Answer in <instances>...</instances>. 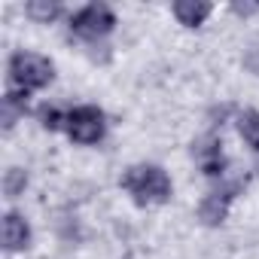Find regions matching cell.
I'll return each instance as SVG.
<instances>
[{
	"label": "cell",
	"instance_id": "5",
	"mask_svg": "<svg viewBox=\"0 0 259 259\" xmlns=\"http://www.w3.org/2000/svg\"><path fill=\"white\" fill-rule=\"evenodd\" d=\"M241 189H244V180H232V183H226V186L213 189V192H210V195L201 201V207H198L201 220H204L207 226H220V223L226 220V213H229V204H232V198H235Z\"/></svg>",
	"mask_w": 259,
	"mask_h": 259
},
{
	"label": "cell",
	"instance_id": "2",
	"mask_svg": "<svg viewBox=\"0 0 259 259\" xmlns=\"http://www.w3.org/2000/svg\"><path fill=\"white\" fill-rule=\"evenodd\" d=\"M10 76H13L16 89H25V92L43 89L52 79V61L43 55H34V52H16L10 61Z\"/></svg>",
	"mask_w": 259,
	"mask_h": 259
},
{
	"label": "cell",
	"instance_id": "4",
	"mask_svg": "<svg viewBox=\"0 0 259 259\" xmlns=\"http://www.w3.org/2000/svg\"><path fill=\"white\" fill-rule=\"evenodd\" d=\"M104 113L98 107H76L67 113V135L76 144H98L104 138Z\"/></svg>",
	"mask_w": 259,
	"mask_h": 259
},
{
	"label": "cell",
	"instance_id": "1",
	"mask_svg": "<svg viewBox=\"0 0 259 259\" xmlns=\"http://www.w3.org/2000/svg\"><path fill=\"white\" fill-rule=\"evenodd\" d=\"M122 186L138 204H162L171 195V180L159 165H135L122 177Z\"/></svg>",
	"mask_w": 259,
	"mask_h": 259
},
{
	"label": "cell",
	"instance_id": "10",
	"mask_svg": "<svg viewBox=\"0 0 259 259\" xmlns=\"http://www.w3.org/2000/svg\"><path fill=\"white\" fill-rule=\"evenodd\" d=\"M238 132H241V138L259 153V113H256V110H244V113L238 116Z\"/></svg>",
	"mask_w": 259,
	"mask_h": 259
},
{
	"label": "cell",
	"instance_id": "13",
	"mask_svg": "<svg viewBox=\"0 0 259 259\" xmlns=\"http://www.w3.org/2000/svg\"><path fill=\"white\" fill-rule=\"evenodd\" d=\"M40 119H43L46 128H52V132H55V128H61V125H67V116L58 113L55 107H43V110H40Z\"/></svg>",
	"mask_w": 259,
	"mask_h": 259
},
{
	"label": "cell",
	"instance_id": "14",
	"mask_svg": "<svg viewBox=\"0 0 259 259\" xmlns=\"http://www.w3.org/2000/svg\"><path fill=\"white\" fill-rule=\"evenodd\" d=\"M235 13H238V16H250V13H259V4H235Z\"/></svg>",
	"mask_w": 259,
	"mask_h": 259
},
{
	"label": "cell",
	"instance_id": "3",
	"mask_svg": "<svg viewBox=\"0 0 259 259\" xmlns=\"http://www.w3.org/2000/svg\"><path fill=\"white\" fill-rule=\"evenodd\" d=\"M116 25V16L104 7V4H92V7H82L79 13H73L70 19V31L79 37V40H101L113 31Z\"/></svg>",
	"mask_w": 259,
	"mask_h": 259
},
{
	"label": "cell",
	"instance_id": "12",
	"mask_svg": "<svg viewBox=\"0 0 259 259\" xmlns=\"http://www.w3.org/2000/svg\"><path fill=\"white\" fill-rule=\"evenodd\" d=\"M25 186H28L25 171H22V168H10V171H7V177H4V192H7L10 198H16V195H22V192H25Z\"/></svg>",
	"mask_w": 259,
	"mask_h": 259
},
{
	"label": "cell",
	"instance_id": "8",
	"mask_svg": "<svg viewBox=\"0 0 259 259\" xmlns=\"http://www.w3.org/2000/svg\"><path fill=\"white\" fill-rule=\"evenodd\" d=\"M174 16L180 25L186 28H198L207 16H210V4H195V0H180V4H174Z\"/></svg>",
	"mask_w": 259,
	"mask_h": 259
},
{
	"label": "cell",
	"instance_id": "11",
	"mask_svg": "<svg viewBox=\"0 0 259 259\" xmlns=\"http://www.w3.org/2000/svg\"><path fill=\"white\" fill-rule=\"evenodd\" d=\"M25 13L34 19V22H52L61 16V4H49V0H31V4L25 7Z\"/></svg>",
	"mask_w": 259,
	"mask_h": 259
},
{
	"label": "cell",
	"instance_id": "6",
	"mask_svg": "<svg viewBox=\"0 0 259 259\" xmlns=\"http://www.w3.org/2000/svg\"><path fill=\"white\" fill-rule=\"evenodd\" d=\"M195 162H198V168L207 174V177H223V171H226V156H223V144H220V138H204V141H198L195 144Z\"/></svg>",
	"mask_w": 259,
	"mask_h": 259
},
{
	"label": "cell",
	"instance_id": "7",
	"mask_svg": "<svg viewBox=\"0 0 259 259\" xmlns=\"http://www.w3.org/2000/svg\"><path fill=\"white\" fill-rule=\"evenodd\" d=\"M28 241H31V226H28V220H25L22 213L10 210V213L4 217V247H7L10 253H16V250H25Z\"/></svg>",
	"mask_w": 259,
	"mask_h": 259
},
{
	"label": "cell",
	"instance_id": "9",
	"mask_svg": "<svg viewBox=\"0 0 259 259\" xmlns=\"http://www.w3.org/2000/svg\"><path fill=\"white\" fill-rule=\"evenodd\" d=\"M25 107H28V92L13 85L7 92V98H4V128H13L25 116Z\"/></svg>",
	"mask_w": 259,
	"mask_h": 259
}]
</instances>
